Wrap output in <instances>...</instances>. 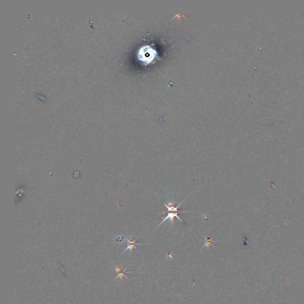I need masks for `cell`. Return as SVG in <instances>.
I'll list each match as a JSON object with an SVG mask.
<instances>
[{
    "label": "cell",
    "mask_w": 304,
    "mask_h": 304,
    "mask_svg": "<svg viewBox=\"0 0 304 304\" xmlns=\"http://www.w3.org/2000/svg\"><path fill=\"white\" fill-rule=\"evenodd\" d=\"M126 239L127 240V247L126 248V249L123 251V253H122L124 254L126 251H128V250H130V251H132L133 248H136L137 250V248H136V245H146V244H143V243H138V242H136V240H133V239H128L127 238H126Z\"/></svg>",
    "instance_id": "cell-3"
},
{
    "label": "cell",
    "mask_w": 304,
    "mask_h": 304,
    "mask_svg": "<svg viewBox=\"0 0 304 304\" xmlns=\"http://www.w3.org/2000/svg\"><path fill=\"white\" fill-rule=\"evenodd\" d=\"M204 236V239H205V244H204V245L203 246V247L201 248V250H202L203 248H204V247H208V248H209L210 245H212L213 247H214V246L213 245V244H213V242H220V241H213V240H212L213 238L209 239V238H207L205 237L204 236Z\"/></svg>",
    "instance_id": "cell-6"
},
{
    "label": "cell",
    "mask_w": 304,
    "mask_h": 304,
    "mask_svg": "<svg viewBox=\"0 0 304 304\" xmlns=\"http://www.w3.org/2000/svg\"><path fill=\"white\" fill-rule=\"evenodd\" d=\"M189 212H191V211H179V212H176V213H167V216L165 217V218L163 219L162 222H161V223H160V224L157 226V227L156 228H157L159 226H160V225H162L163 222H165L166 220H167V219H169V220H170V222H171L172 223H173V219H174V217H176L177 219H179V220L181 222H183V221L181 219V218H179V216H178V213H189Z\"/></svg>",
    "instance_id": "cell-2"
},
{
    "label": "cell",
    "mask_w": 304,
    "mask_h": 304,
    "mask_svg": "<svg viewBox=\"0 0 304 304\" xmlns=\"http://www.w3.org/2000/svg\"><path fill=\"white\" fill-rule=\"evenodd\" d=\"M157 55V52L151 46H145L142 47L139 52V59L145 65L152 62L155 59Z\"/></svg>",
    "instance_id": "cell-1"
},
{
    "label": "cell",
    "mask_w": 304,
    "mask_h": 304,
    "mask_svg": "<svg viewBox=\"0 0 304 304\" xmlns=\"http://www.w3.org/2000/svg\"><path fill=\"white\" fill-rule=\"evenodd\" d=\"M187 197H188V196H187ZM187 197H185V199H184V200H183V201H182V202H181V203H180V204H179L178 206H176V207H174V206H167L166 203H163V204H164V205L165 206V207L167 209V210H168L169 211H176V212H179V211H178V208L181 206V205L183 203V202H184V201L186 200Z\"/></svg>",
    "instance_id": "cell-5"
},
{
    "label": "cell",
    "mask_w": 304,
    "mask_h": 304,
    "mask_svg": "<svg viewBox=\"0 0 304 304\" xmlns=\"http://www.w3.org/2000/svg\"><path fill=\"white\" fill-rule=\"evenodd\" d=\"M127 267H126V268H123V267H121V269H119V268H117V267H115V271L118 273V276H117V278L115 279V280H116L117 278H120L121 281L123 280V278L124 277L126 278L127 279H129L126 275H125V273H131L130 272H126V269H127Z\"/></svg>",
    "instance_id": "cell-4"
}]
</instances>
